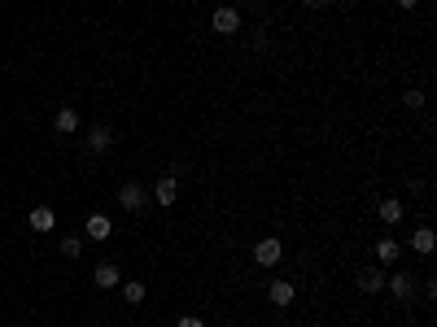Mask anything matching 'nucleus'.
<instances>
[{
	"label": "nucleus",
	"mask_w": 437,
	"mask_h": 327,
	"mask_svg": "<svg viewBox=\"0 0 437 327\" xmlns=\"http://www.w3.org/2000/svg\"><path fill=\"white\" fill-rule=\"evenodd\" d=\"M210 26H215L219 35H236V31L245 26V18H240V9H236V5H219V9H215V18H210Z\"/></svg>",
	"instance_id": "nucleus-1"
},
{
	"label": "nucleus",
	"mask_w": 437,
	"mask_h": 327,
	"mask_svg": "<svg viewBox=\"0 0 437 327\" xmlns=\"http://www.w3.org/2000/svg\"><path fill=\"white\" fill-rule=\"evenodd\" d=\"M284 257V244H280V236H263L254 244V262L258 266H276V262Z\"/></svg>",
	"instance_id": "nucleus-2"
},
{
	"label": "nucleus",
	"mask_w": 437,
	"mask_h": 327,
	"mask_svg": "<svg viewBox=\"0 0 437 327\" xmlns=\"http://www.w3.org/2000/svg\"><path fill=\"white\" fill-rule=\"evenodd\" d=\"M118 205L127 209V214H136V209L149 205V192H144L140 184H123V188H118Z\"/></svg>",
	"instance_id": "nucleus-3"
},
{
	"label": "nucleus",
	"mask_w": 437,
	"mask_h": 327,
	"mask_svg": "<svg viewBox=\"0 0 437 327\" xmlns=\"http://www.w3.org/2000/svg\"><path fill=\"white\" fill-rule=\"evenodd\" d=\"M354 284H359V292H363V297H376V292L385 288V271H376V266H359Z\"/></svg>",
	"instance_id": "nucleus-4"
},
{
	"label": "nucleus",
	"mask_w": 437,
	"mask_h": 327,
	"mask_svg": "<svg viewBox=\"0 0 437 327\" xmlns=\"http://www.w3.org/2000/svg\"><path fill=\"white\" fill-rule=\"evenodd\" d=\"M293 297H298V288L289 284V280H271L267 284V301L276 305V310H289V305H293Z\"/></svg>",
	"instance_id": "nucleus-5"
},
{
	"label": "nucleus",
	"mask_w": 437,
	"mask_h": 327,
	"mask_svg": "<svg viewBox=\"0 0 437 327\" xmlns=\"http://www.w3.org/2000/svg\"><path fill=\"white\" fill-rule=\"evenodd\" d=\"M402 214H407V205L398 201V196H381L376 201V218L385 223V227H394V223H402Z\"/></svg>",
	"instance_id": "nucleus-6"
},
{
	"label": "nucleus",
	"mask_w": 437,
	"mask_h": 327,
	"mask_svg": "<svg viewBox=\"0 0 437 327\" xmlns=\"http://www.w3.org/2000/svg\"><path fill=\"white\" fill-rule=\"evenodd\" d=\"M385 284H390V288H394V297H398L402 305H407V301L415 297V280H411V275H407V271H394V275H385Z\"/></svg>",
	"instance_id": "nucleus-7"
},
{
	"label": "nucleus",
	"mask_w": 437,
	"mask_h": 327,
	"mask_svg": "<svg viewBox=\"0 0 437 327\" xmlns=\"http://www.w3.org/2000/svg\"><path fill=\"white\" fill-rule=\"evenodd\" d=\"M175 196H180V184H175V175H162L158 184H153V201H158L162 209H171V205H175Z\"/></svg>",
	"instance_id": "nucleus-8"
},
{
	"label": "nucleus",
	"mask_w": 437,
	"mask_h": 327,
	"mask_svg": "<svg viewBox=\"0 0 437 327\" xmlns=\"http://www.w3.org/2000/svg\"><path fill=\"white\" fill-rule=\"evenodd\" d=\"M109 232H114V223H109L105 214H88V223H84V236L88 240L101 244V240H109Z\"/></svg>",
	"instance_id": "nucleus-9"
},
{
	"label": "nucleus",
	"mask_w": 437,
	"mask_h": 327,
	"mask_svg": "<svg viewBox=\"0 0 437 327\" xmlns=\"http://www.w3.org/2000/svg\"><path fill=\"white\" fill-rule=\"evenodd\" d=\"M53 223H57L53 205H36V209L26 214V227H31V232H53Z\"/></svg>",
	"instance_id": "nucleus-10"
},
{
	"label": "nucleus",
	"mask_w": 437,
	"mask_h": 327,
	"mask_svg": "<svg viewBox=\"0 0 437 327\" xmlns=\"http://www.w3.org/2000/svg\"><path fill=\"white\" fill-rule=\"evenodd\" d=\"M398 257H402V244H398L394 236H381V240H376V262H381V266H394Z\"/></svg>",
	"instance_id": "nucleus-11"
},
{
	"label": "nucleus",
	"mask_w": 437,
	"mask_h": 327,
	"mask_svg": "<svg viewBox=\"0 0 437 327\" xmlns=\"http://www.w3.org/2000/svg\"><path fill=\"white\" fill-rule=\"evenodd\" d=\"M53 131H61V136H70V131H79V113H75L70 105H61V109L53 113Z\"/></svg>",
	"instance_id": "nucleus-12"
},
{
	"label": "nucleus",
	"mask_w": 437,
	"mask_h": 327,
	"mask_svg": "<svg viewBox=\"0 0 437 327\" xmlns=\"http://www.w3.org/2000/svg\"><path fill=\"white\" fill-rule=\"evenodd\" d=\"M411 249H415V253H424V257L437 249V240H433V227H415V232H411Z\"/></svg>",
	"instance_id": "nucleus-13"
},
{
	"label": "nucleus",
	"mask_w": 437,
	"mask_h": 327,
	"mask_svg": "<svg viewBox=\"0 0 437 327\" xmlns=\"http://www.w3.org/2000/svg\"><path fill=\"white\" fill-rule=\"evenodd\" d=\"M109 144H114V131H109V127H92V131H88V149H92V153H105Z\"/></svg>",
	"instance_id": "nucleus-14"
},
{
	"label": "nucleus",
	"mask_w": 437,
	"mask_h": 327,
	"mask_svg": "<svg viewBox=\"0 0 437 327\" xmlns=\"http://www.w3.org/2000/svg\"><path fill=\"white\" fill-rule=\"evenodd\" d=\"M118 280L123 275H118L114 262H101V266H96V288H118Z\"/></svg>",
	"instance_id": "nucleus-15"
},
{
	"label": "nucleus",
	"mask_w": 437,
	"mask_h": 327,
	"mask_svg": "<svg viewBox=\"0 0 437 327\" xmlns=\"http://www.w3.org/2000/svg\"><path fill=\"white\" fill-rule=\"evenodd\" d=\"M123 301H127V305H140V301H144V284H140V280H127V284H123Z\"/></svg>",
	"instance_id": "nucleus-16"
},
{
	"label": "nucleus",
	"mask_w": 437,
	"mask_h": 327,
	"mask_svg": "<svg viewBox=\"0 0 437 327\" xmlns=\"http://www.w3.org/2000/svg\"><path fill=\"white\" fill-rule=\"evenodd\" d=\"M79 253H84V240H79V236H61V257H79Z\"/></svg>",
	"instance_id": "nucleus-17"
},
{
	"label": "nucleus",
	"mask_w": 437,
	"mask_h": 327,
	"mask_svg": "<svg viewBox=\"0 0 437 327\" xmlns=\"http://www.w3.org/2000/svg\"><path fill=\"white\" fill-rule=\"evenodd\" d=\"M402 101H407V109H424V92H420V88H411L407 96H402Z\"/></svg>",
	"instance_id": "nucleus-18"
},
{
	"label": "nucleus",
	"mask_w": 437,
	"mask_h": 327,
	"mask_svg": "<svg viewBox=\"0 0 437 327\" xmlns=\"http://www.w3.org/2000/svg\"><path fill=\"white\" fill-rule=\"evenodd\" d=\"M250 44L258 48V53H263V48H267V31H263V26H254V35H250Z\"/></svg>",
	"instance_id": "nucleus-19"
},
{
	"label": "nucleus",
	"mask_w": 437,
	"mask_h": 327,
	"mask_svg": "<svg viewBox=\"0 0 437 327\" xmlns=\"http://www.w3.org/2000/svg\"><path fill=\"white\" fill-rule=\"evenodd\" d=\"M175 327H206V319H197V314H184L180 323H175Z\"/></svg>",
	"instance_id": "nucleus-20"
},
{
	"label": "nucleus",
	"mask_w": 437,
	"mask_h": 327,
	"mask_svg": "<svg viewBox=\"0 0 437 327\" xmlns=\"http://www.w3.org/2000/svg\"><path fill=\"white\" fill-rule=\"evenodd\" d=\"M398 5H402V9H415V5H420V0H398Z\"/></svg>",
	"instance_id": "nucleus-21"
},
{
	"label": "nucleus",
	"mask_w": 437,
	"mask_h": 327,
	"mask_svg": "<svg viewBox=\"0 0 437 327\" xmlns=\"http://www.w3.org/2000/svg\"><path fill=\"white\" fill-rule=\"evenodd\" d=\"M311 5H328V0H311Z\"/></svg>",
	"instance_id": "nucleus-22"
}]
</instances>
